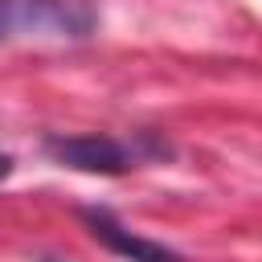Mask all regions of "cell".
I'll use <instances>...</instances> for the list:
<instances>
[{"mask_svg": "<svg viewBox=\"0 0 262 262\" xmlns=\"http://www.w3.org/2000/svg\"><path fill=\"white\" fill-rule=\"evenodd\" d=\"M45 151L74 168V172H90V176H123L135 164V151L111 135H49Z\"/></svg>", "mask_w": 262, "mask_h": 262, "instance_id": "7a4b0ae2", "label": "cell"}, {"mask_svg": "<svg viewBox=\"0 0 262 262\" xmlns=\"http://www.w3.org/2000/svg\"><path fill=\"white\" fill-rule=\"evenodd\" d=\"M8 176H12V156L0 151V180H8Z\"/></svg>", "mask_w": 262, "mask_h": 262, "instance_id": "277c9868", "label": "cell"}, {"mask_svg": "<svg viewBox=\"0 0 262 262\" xmlns=\"http://www.w3.org/2000/svg\"><path fill=\"white\" fill-rule=\"evenodd\" d=\"M45 262H53V258H45Z\"/></svg>", "mask_w": 262, "mask_h": 262, "instance_id": "5b68a950", "label": "cell"}, {"mask_svg": "<svg viewBox=\"0 0 262 262\" xmlns=\"http://www.w3.org/2000/svg\"><path fill=\"white\" fill-rule=\"evenodd\" d=\"M98 29L90 0H0V41L16 37H53L86 41Z\"/></svg>", "mask_w": 262, "mask_h": 262, "instance_id": "6da1fadb", "label": "cell"}, {"mask_svg": "<svg viewBox=\"0 0 262 262\" xmlns=\"http://www.w3.org/2000/svg\"><path fill=\"white\" fill-rule=\"evenodd\" d=\"M82 221H86V229H90L111 254H119V258H127V262H180V254H172L168 246H160V242H151V237L131 233V229L119 225L106 209H82Z\"/></svg>", "mask_w": 262, "mask_h": 262, "instance_id": "3957f363", "label": "cell"}]
</instances>
